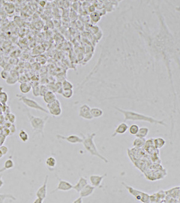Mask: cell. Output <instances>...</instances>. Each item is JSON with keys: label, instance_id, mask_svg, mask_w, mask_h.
<instances>
[{"label": "cell", "instance_id": "1", "mask_svg": "<svg viewBox=\"0 0 180 203\" xmlns=\"http://www.w3.org/2000/svg\"><path fill=\"white\" fill-rule=\"evenodd\" d=\"M115 109L119 112V113H122L124 117V122L127 120L130 121H140V122H148L151 124H157L160 125L164 127H166V123L161 120H158L151 116H149L142 113L136 112L131 110H124L117 107H115Z\"/></svg>", "mask_w": 180, "mask_h": 203}, {"label": "cell", "instance_id": "2", "mask_svg": "<svg viewBox=\"0 0 180 203\" xmlns=\"http://www.w3.org/2000/svg\"><path fill=\"white\" fill-rule=\"evenodd\" d=\"M81 135L83 138L82 144L84 148L87 150V151L91 155L96 157L100 159L105 163L109 162V161L108 160L107 158H105V157H103L102 155L100 154V152H99L96 147V145L94 141V139L96 135V134L95 133H89L87 135H85L82 133H81Z\"/></svg>", "mask_w": 180, "mask_h": 203}, {"label": "cell", "instance_id": "3", "mask_svg": "<svg viewBox=\"0 0 180 203\" xmlns=\"http://www.w3.org/2000/svg\"><path fill=\"white\" fill-rule=\"evenodd\" d=\"M26 114L30 125L33 131L38 134H40L44 137V130L46 123L49 119V116L41 117L32 114L29 111H26Z\"/></svg>", "mask_w": 180, "mask_h": 203}, {"label": "cell", "instance_id": "4", "mask_svg": "<svg viewBox=\"0 0 180 203\" xmlns=\"http://www.w3.org/2000/svg\"><path fill=\"white\" fill-rule=\"evenodd\" d=\"M16 96L18 98V99L21 102H22L23 104H24L26 107L30 109H34V110H39V111H40V112H44L47 114H49L47 109H46L39 103H37L36 100L31 99L30 98H28L21 94H16Z\"/></svg>", "mask_w": 180, "mask_h": 203}, {"label": "cell", "instance_id": "5", "mask_svg": "<svg viewBox=\"0 0 180 203\" xmlns=\"http://www.w3.org/2000/svg\"><path fill=\"white\" fill-rule=\"evenodd\" d=\"M122 184L127 189L128 192L132 196H133L137 201H140L142 203H146V202H148L150 201V195L149 194H148L147 193H145V192H144L140 191L139 190L136 189L135 188H133V187L127 185V184H126L124 182H123Z\"/></svg>", "mask_w": 180, "mask_h": 203}, {"label": "cell", "instance_id": "6", "mask_svg": "<svg viewBox=\"0 0 180 203\" xmlns=\"http://www.w3.org/2000/svg\"><path fill=\"white\" fill-rule=\"evenodd\" d=\"M49 113L55 117L60 116L62 114V107L60 101L57 99L51 104H47Z\"/></svg>", "mask_w": 180, "mask_h": 203}, {"label": "cell", "instance_id": "7", "mask_svg": "<svg viewBox=\"0 0 180 203\" xmlns=\"http://www.w3.org/2000/svg\"><path fill=\"white\" fill-rule=\"evenodd\" d=\"M57 138L59 140L66 141L68 143L70 144H73L82 143L83 142V138L82 137H80L78 135H74V134L68 135V136L58 134L57 135Z\"/></svg>", "mask_w": 180, "mask_h": 203}, {"label": "cell", "instance_id": "8", "mask_svg": "<svg viewBox=\"0 0 180 203\" xmlns=\"http://www.w3.org/2000/svg\"><path fill=\"white\" fill-rule=\"evenodd\" d=\"M73 188V185L70 183L69 181H64V180H61L59 179L58 183V185L56 188L55 189H54L52 192H50V194L55 193L57 191H63V192H67L69 191Z\"/></svg>", "mask_w": 180, "mask_h": 203}, {"label": "cell", "instance_id": "9", "mask_svg": "<svg viewBox=\"0 0 180 203\" xmlns=\"http://www.w3.org/2000/svg\"><path fill=\"white\" fill-rule=\"evenodd\" d=\"M49 181V175H46L44 182L43 184L38 189L36 193V196L37 198H41L42 200H45L47 196V183Z\"/></svg>", "mask_w": 180, "mask_h": 203}, {"label": "cell", "instance_id": "10", "mask_svg": "<svg viewBox=\"0 0 180 203\" xmlns=\"http://www.w3.org/2000/svg\"><path fill=\"white\" fill-rule=\"evenodd\" d=\"M79 116L85 120H91L93 119L91 114V108L87 104H82L79 110Z\"/></svg>", "mask_w": 180, "mask_h": 203}, {"label": "cell", "instance_id": "11", "mask_svg": "<svg viewBox=\"0 0 180 203\" xmlns=\"http://www.w3.org/2000/svg\"><path fill=\"white\" fill-rule=\"evenodd\" d=\"M107 176V174L103 175H98V174H92L91 175L89 178L90 184L95 188L101 187L102 181Z\"/></svg>", "mask_w": 180, "mask_h": 203}, {"label": "cell", "instance_id": "12", "mask_svg": "<svg viewBox=\"0 0 180 203\" xmlns=\"http://www.w3.org/2000/svg\"><path fill=\"white\" fill-rule=\"evenodd\" d=\"M129 126L125 122H121L115 128L114 133H113L112 137H115L117 135H122L125 134L128 130H129Z\"/></svg>", "mask_w": 180, "mask_h": 203}, {"label": "cell", "instance_id": "13", "mask_svg": "<svg viewBox=\"0 0 180 203\" xmlns=\"http://www.w3.org/2000/svg\"><path fill=\"white\" fill-rule=\"evenodd\" d=\"M95 189V187L92 186L90 184H88L79 193L80 197H81L82 198H87L90 197L94 193Z\"/></svg>", "mask_w": 180, "mask_h": 203}, {"label": "cell", "instance_id": "14", "mask_svg": "<svg viewBox=\"0 0 180 203\" xmlns=\"http://www.w3.org/2000/svg\"><path fill=\"white\" fill-rule=\"evenodd\" d=\"M88 184V180L86 178L81 176L78 182L74 185H73V189L76 191L78 193H79L81 191V190Z\"/></svg>", "mask_w": 180, "mask_h": 203}, {"label": "cell", "instance_id": "15", "mask_svg": "<svg viewBox=\"0 0 180 203\" xmlns=\"http://www.w3.org/2000/svg\"><path fill=\"white\" fill-rule=\"evenodd\" d=\"M43 98L44 101L47 104H51V103H52L53 102H54L55 101H56L57 100L55 93H54V92H53L52 90H48L45 93V95L43 96Z\"/></svg>", "mask_w": 180, "mask_h": 203}, {"label": "cell", "instance_id": "16", "mask_svg": "<svg viewBox=\"0 0 180 203\" xmlns=\"http://www.w3.org/2000/svg\"><path fill=\"white\" fill-rule=\"evenodd\" d=\"M14 167H15V163L14 161L12 160V159L9 158L7 159L4 164L3 167L1 169H0V174L4 173L6 170H9L13 168Z\"/></svg>", "mask_w": 180, "mask_h": 203}, {"label": "cell", "instance_id": "17", "mask_svg": "<svg viewBox=\"0 0 180 203\" xmlns=\"http://www.w3.org/2000/svg\"><path fill=\"white\" fill-rule=\"evenodd\" d=\"M18 81H19V74L18 73H10L9 77L5 80L7 84L9 85H15Z\"/></svg>", "mask_w": 180, "mask_h": 203}, {"label": "cell", "instance_id": "18", "mask_svg": "<svg viewBox=\"0 0 180 203\" xmlns=\"http://www.w3.org/2000/svg\"><path fill=\"white\" fill-rule=\"evenodd\" d=\"M32 90V86L28 82H21L19 85V90L23 94L28 93Z\"/></svg>", "mask_w": 180, "mask_h": 203}, {"label": "cell", "instance_id": "19", "mask_svg": "<svg viewBox=\"0 0 180 203\" xmlns=\"http://www.w3.org/2000/svg\"><path fill=\"white\" fill-rule=\"evenodd\" d=\"M45 164L49 169H54L57 165V160L54 157H49L45 161Z\"/></svg>", "mask_w": 180, "mask_h": 203}, {"label": "cell", "instance_id": "20", "mask_svg": "<svg viewBox=\"0 0 180 203\" xmlns=\"http://www.w3.org/2000/svg\"><path fill=\"white\" fill-rule=\"evenodd\" d=\"M153 143H154V146L156 149H161L166 144V141L164 140V138L161 137H158L153 139Z\"/></svg>", "mask_w": 180, "mask_h": 203}, {"label": "cell", "instance_id": "21", "mask_svg": "<svg viewBox=\"0 0 180 203\" xmlns=\"http://www.w3.org/2000/svg\"><path fill=\"white\" fill-rule=\"evenodd\" d=\"M103 111L102 109L98 107H92L91 109V114L94 118L97 119L102 117L103 115Z\"/></svg>", "mask_w": 180, "mask_h": 203}, {"label": "cell", "instance_id": "22", "mask_svg": "<svg viewBox=\"0 0 180 203\" xmlns=\"http://www.w3.org/2000/svg\"><path fill=\"white\" fill-rule=\"evenodd\" d=\"M150 130L147 127H141L139 128V130L138 131V133L136 134V137L137 138H145V137L148 135Z\"/></svg>", "mask_w": 180, "mask_h": 203}, {"label": "cell", "instance_id": "23", "mask_svg": "<svg viewBox=\"0 0 180 203\" xmlns=\"http://www.w3.org/2000/svg\"><path fill=\"white\" fill-rule=\"evenodd\" d=\"M9 100V96L7 92L2 90V88L0 87V103L2 106H6Z\"/></svg>", "mask_w": 180, "mask_h": 203}, {"label": "cell", "instance_id": "24", "mask_svg": "<svg viewBox=\"0 0 180 203\" xmlns=\"http://www.w3.org/2000/svg\"><path fill=\"white\" fill-rule=\"evenodd\" d=\"M146 141L145 138L136 137L133 142V146L136 148H141L145 145Z\"/></svg>", "mask_w": 180, "mask_h": 203}, {"label": "cell", "instance_id": "25", "mask_svg": "<svg viewBox=\"0 0 180 203\" xmlns=\"http://www.w3.org/2000/svg\"><path fill=\"white\" fill-rule=\"evenodd\" d=\"M9 199L13 201H16L17 198L11 194H0V203H4L5 200Z\"/></svg>", "mask_w": 180, "mask_h": 203}, {"label": "cell", "instance_id": "26", "mask_svg": "<svg viewBox=\"0 0 180 203\" xmlns=\"http://www.w3.org/2000/svg\"><path fill=\"white\" fill-rule=\"evenodd\" d=\"M90 19L92 22H99L101 19V16L97 12H94L91 13Z\"/></svg>", "mask_w": 180, "mask_h": 203}, {"label": "cell", "instance_id": "27", "mask_svg": "<svg viewBox=\"0 0 180 203\" xmlns=\"http://www.w3.org/2000/svg\"><path fill=\"white\" fill-rule=\"evenodd\" d=\"M19 138L22 141L25 143L29 140V135L24 130H21L19 132Z\"/></svg>", "mask_w": 180, "mask_h": 203}, {"label": "cell", "instance_id": "28", "mask_svg": "<svg viewBox=\"0 0 180 203\" xmlns=\"http://www.w3.org/2000/svg\"><path fill=\"white\" fill-rule=\"evenodd\" d=\"M139 127L136 124H133L129 128V131L130 134L132 135H136V134L138 133V131L139 130Z\"/></svg>", "mask_w": 180, "mask_h": 203}, {"label": "cell", "instance_id": "29", "mask_svg": "<svg viewBox=\"0 0 180 203\" xmlns=\"http://www.w3.org/2000/svg\"><path fill=\"white\" fill-rule=\"evenodd\" d=\"M74 94V92L73 90H63L61 92V95L66 98V99H70L71 98Z\"/></svg>", "mask_w": 180, "mask_h": 203}, {"label": "cell", "instance_id": "30", "mask_svg": "<svg viewBox=\"0 0 180 203\" xmlns=\"http://www.w3.org/2000/svg\"><path fill=\"white\" fill-rule=\"evenodd\" d=\"M5 119L8 121V122L12 124H14V123L16 121V116L14 114L10 113V112L7 113L5 115Z\"/></svg>", "mask_w": 180, "mask_h": 203}, {"label": "cell", "instance_id": "31", "mask_svg": "<svg viewBox=\"0 0 180 203\" xmlns=\"http://www.w3.org/2000/svg\"><path fill=\"white\" fill-rule=\"evenodd\" d=\"M61 85H62V88H63V90H73V84L67 80H64V82L61 83Z\"/></svg>", "mask_w": 180, "mask_h": 203}, {"label": "cell", "instance_id": "32", "mask_svg": "<svg viewBox=\"0 0 180 203\" xmlns=\"http://www.w3.org/2000/svg\"><path fill=\"white\" fill-rule=\"evenodd\" d=\"M10 72L5 69H3L0 73V76L2 78V79L6 80L10 76Z\"/></svg>", "mask_w": 180, "mask_h": 203}, {"label": "cell", "instance_id": "33", "mask_svg": "<svg viewBox=\"0 0 180 203\" xmlns=\"http://www.w3.org/2000/svg\"><path fill=\"white\" fill-rule=\"evenodd\" d=\"M33 94L34 96H39L40 95V86L39 85H36L32 87Z\"/></svg>", "mask_w": 180, "mask_h": 203}, {"label": "cell", "instance_id": "34", "mask_svg": "<svg viewBox=\"0 0 180 203\" xmlns=\"http://www.w3.org/2000/svg\"><path fill=\"white\" fill-rule=\"evenodd\" d=\"M11 8H12V10H14V5H12V4H10V3H7V4H5V9L6 12H7L8 13L11 14V13H13L14 12V11H13V10H11Z\"/></svg>", "mask_w": 180, "mask_h": 203}, {"label": "cell", "instance_id": "35", "mask_svg": "<svg viewBox=\"0 0 180 203\" xmlns=\"http://www.w3.org/2000/svg\"><path fill=\"white\" fill-rule=\"evenodd\" d=\"M47 88L44 85L40 86V95L41 96H43L45 95V93L48 91Z\"/></svg>", "mask_w": 180, "mask_h": 203}, {"label": "cell", "instance_id": "36", "mask_svg": "<svg viewBox=\"0 0 180 203\" xmlns=\"http://www.w3.org/2000/svg\"><path fill=\"white\" fill-rule=\"evenodd\" d=\"M0 150L3 154L4 156L7 155V153L9 152V148L6 146H4V145H2L0 146Z\"/></svg>", "mask_w": 180, "mask_h": 203}, {"label": "cell", "instance_id": "37", "mask_svg": "<svg viewBox=\"0 0 180 203\" xmlns=\"http://www.w3.org/2000/svg\"><path fill=\"white\" fill-rule=\"evenodd\" d=\"M9 130L10 131V135H13L16 132V127L14 124H12L11 126L9 128Z\"/></svg>", "mask_w": 180, "mask_h": 203}, {"label": "cell", "instance_id": "38", "mask_svg": "<svg viewBox=\"0 0 180 203\" xmlns=\"http://www.w3.org/2000/svg\"><path fill=\"white\" fill-rule=\"evenodd\" d=\"M72 203H83V200L81 197H79V198H78L77 199L74 200Z\"/></svg>", "mask_w": 180, "mask_h": 203}, {"label": "cell", "instance_id": "39", "mask_svg": "<svg viewBox=\"0 0 180 203\" xmlns=\"http://www.w3.org/2000/svg\"><path fill=\"white\" fill-rule=\"evenodd\" d=\"M43 200L39 198H36L35 200L33 201V203H43Z\"/></svg>", "mask_w": 180, "mask_h": 203}, {"label": "cell", "instance_id": "40", "mask_svg": "<svg viewBox=\"0 0 180 203\" xmlns=\"http://www.w3.org/2000/svg\"><path fill=\"white\" fill-rule=\"evenodd\" d=\"M4 181L2 179V174L0 175V189L4 186Z\"/></svg>", "mask_w": 180, "mask_h": 203}, {"label": "cell", "instance_id": "41", "mask_svg": "<svg viewBox=\"0 0 180 203\" xmlns=\"http://www.w3.org/2000/svg\"><path fill=\"white\" fill-rule=\"evenodd\" d=\"M3 156H4L3 154L2 153V152H1V150H0V159H1V158H2V157H3Z\"/></svg>", "mask_w": 180, "mask_h": 203}, {"label": "cell", "instance_id": "42", "mask_svg": "<svg viewBox=\"0 0 180 203\" xmlns=\"http://www.w3.org/2000/svg\"><path fill=\"white\" fill-rule=\"evenodd\" d=\"M2 51L0 50V56H1V54H2Z\"/></svg>", "mask_w": 180, "mask_h": 203}, {"label": "cell", "instance_id": "43", "mask_svg": "<svg viewBox=\"0 0 180 203\" xmlns=\"http://www.w3.org/2000/svg\"><path fill=\"white\" fill-rule=\"evenodd\" d=\"M149 203V201H148V202H146V203Z\"/></svg>", "mask_w": 180, "mask_h": 203}]
</instances>
